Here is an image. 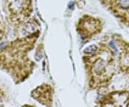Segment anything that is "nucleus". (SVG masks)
I'll list each match as a JSON object with an SVG mask.
<instances>
[{
    "instance_id": "nucleus-3",
    "label": "nucleus",
    "mask_w": 129,
    "mask_h": 107,
    "mask_svg": "<svg viewBox=\"0 0 129 107\" xmlns=\"http://www.w3.org/2000/svg\"><path fill=\"white\" fill-rule=\"evenodd\" d=\"M101 28L99 20L90 16H84L79 22L78 31L83 39H90L101 30Z\"/></svg>"
},
{
    "instance_id": "nucleus-1",
    "label": "nucleus",
    "mask_w": 129,
    "mask_h": 107,
    "mask_svg": "<svg viewBox=\"0 0 129 107\" xmlns=\"http://www.w3.org/2000/svg\"><path fill=\"white\" fill-rule=\"evenodd\" d=\"M83 61L90 89H98L108 85L113 74L110 60L98 56L95 52L92 55H85Z\"/></svg>"
},
{
    "instance_id": "nucleus-2",
    "label": "nucleus",
    "mask_w": 129,
    "mask_h": 107,
    "mask_svg": "<svg viewBox=\"0 0 129 107\" xmlns=\"http://www.w3.org/2000/svg\"><path fill=\"white\" fill-rule=\"evenodd\" d=\"M129 103L128 91H114L106 95L99 101L100 107H127Z\"/></svg>"
},
{
    "instance_id": "nucleus-4",
    "label": "nucleus",
    "mask_w": 129,
    "mask_h": 107,
    "mask_svg": "<svg viewBox=\"0 0 129 107\" xmlns=\"http://www.w3.org/2000/svg\"><path fill=\"white\" fill-rule=\"evenodd\" d=\"M32 96L40 103L51 107L53 101V89L49 84H42L32 91Z\"/></svg>"
},
{
    "instance_id": "nucleus-5",
    "label": "nucleus",
    "mask_w": 129,
    "mask_h": 107,
    "mask_svg": "<svg viewBox=\"0 0 129 107\" xmlns=\"http://www.w3.org/2000/svg\"><path fill=\"white\" fill-rule=\"evenodd\" d=\"M98 47L96 45H90V46L87 47L85 50L84 52L85 53V55H92V54L95 53L98 51Z\"/></svg>"
},
{
    "instance_id": "nucleus-6",
    "label": "nucleus",
    "mask_w": 129,
    "mask_h": 107,
    "mask_svg": "<svg viewBox=\"0 0 129 107\" xmlns=\"http://www.w3.org/2000/svg\"><path fill=\"white\" fill-rule=\"evenodd\" d=\"M22 107H35V106H30V105H24Z\"/></svg>"
}]
</instances>
